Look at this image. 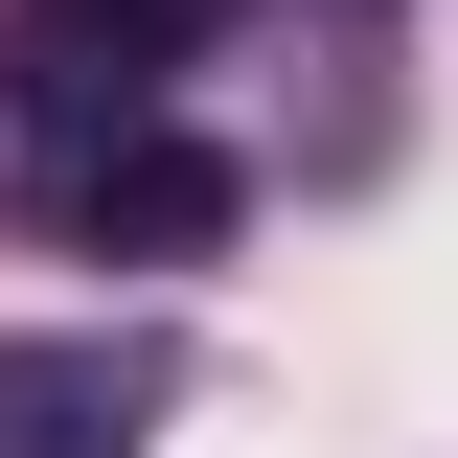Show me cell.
<instances>
[{"mask_svg": "<svg viewBox=\"0 0 458 458\" xmlns=\"http://www.w3.org/2000/svg\"><path fill=\"white\" fill-rule=\"evenodd\" d=\"M161 344H114V321H47V344H0V458H138L161 436Z\"/></svg>", "mask_w": 458, "mask_h": 458, "instance_id": "cell-1", "label": "cell"}, {"mask_svg": "<svg viewBox=\"0 0 458 458\" xmlns=\"http://www.w3.org/2000/svg\"><path fill=\"white\" fill-rule=\"evenodd\" d=\"M0 69H23V114H47V138H114V114H161L183 0H23V23H0Z\"/></svg>", "mask_w": 458, "mask_h": 458, "instance_id": "cell-2", "label": "cell"}, {"mask_svg": "<svg viewBox=\"0 0 458 458\" xmlns=\"http://www.w3.org/2000/svg\"><path fill=\"white\" fill-rule=\"evenodd\" d=\"M207 229H229V161H207V138H161V114L69 138V252H207Z\"/></svg>", "mask_w": 458, "mask_h": 458, "instance_id": "cell-3", "label": "cell"}]
</instances>
